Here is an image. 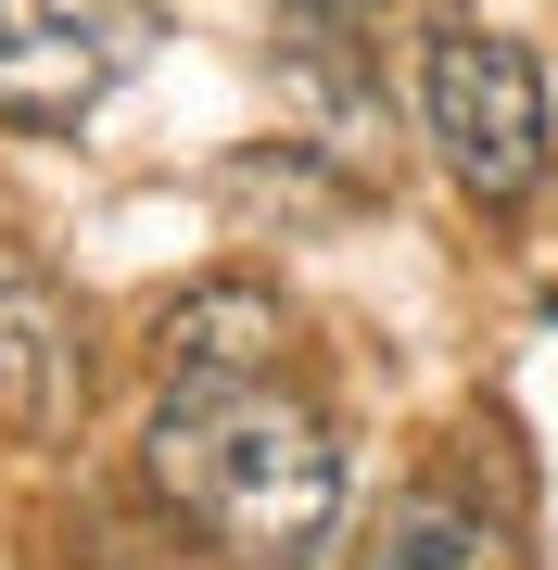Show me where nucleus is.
<instances>
[{"label":"nucleus","mask_w":558,"mask_h":570,"mask_svg":"<svg viewBox=\"0 0 558 570\" xmlns=\"http://www.w3.org/2000/svg\"><path fill=\"white\" fill-rule=\"evenodd\" d=\"M153 494L242 570H305L343 532V444L305 393L267 381H204L153 406Z\"/></svg>","instance_id":"f257e3e1"},{"label":"nucleus","mask_w":558,"mask_h":570,"mask_svg":"<svg viewBox=\"0 0 558 570\" xmlns=\"http://www.w3.org/2000/svg\"><path fill=\"white\" fill-rule=\"evenodd\" d=\"M419 127L470 204H533L546 190V63L508 26H432L419 51Z\"/></svg>","instance_id":"f03ea898"},{"label":"nucleus","mask_w":558,"mask_h":570,"mask_svg":"<svg viewBox=\"0 0 558 570\" xmlns=\"http://www.w3.org/2000/svg\"><path fill=\"white\" fill-rule=\"evenodd\" d=\"M153 51V0H0V127H77Z\"/></svg>","instance_id":"7ed1b4c3"},{"label":"nucleus","mask_w":558,"mask_h":570,"mask_svg":"<svg viewBox=\"0 0 558 570\" xmlns=\"http://www.w3.org/2000/svg\"><path fill=\"white\" fill-rule=\"evenodd\" d=\"M77 406H89L77 292H63L26 242H0V444H63Z\"/></svg>","instance_id":"20e7f679"},{"label":"nucleus","mask_w":558,"mask_h":570,"mask_svg":"<svg viewBox=\"0 0 558 570\" xmlns=\"http://www.w3.org/2000/svg\"><path fill=\"white\" fill-rule=\"evenodd\" d=\"M153 355H166V393L267 381V367H280V292H267V279H204V292H178L166 330H153Z\"/></svg>","instance_id":"39448f33"},{"label":"nucleus","mask_w":558,"mask_h":570,"mask_svg":"<svg viewBox=\"0 0 558 570\" xmlns=\"http://www.w3.org/2000/svg\"><path fill=\"white\" fill-rule=\"evenodd\" d=\"M355 570H508V558H496V520L444 508V494H393L355 546Z\"/></svg>","instance_id":"423d86ee"},{"label":"nucleus","mask_w":558,"mask_h":570,"mask_svg":"<svg viewBox=\"0 0 558 570\" xmlns=\"http://www.w3.org/2000/svg\"><path fill=\"white\" fill-rule=\"evenodd\" d=\"M381 13V0H305V26H317V39H343V26H369Z\"/></svg>","instance_id":"0eeeda50"}]
</instances>
